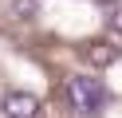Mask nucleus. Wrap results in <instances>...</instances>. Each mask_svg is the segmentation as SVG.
<instances>
[{
	"label": "nucleus",
	"instance_id": "1",
	"mask_svg": "<svg viewBox=\"0 0 122 118\" xmlns=\"http://www.w3.org/2000/svg\"><path fill=\"white\" fill-rule=\"evenodd\" d=\"M67 98H71V106L79 110V114H95V110H102L106 91H102V83H98V79L71 75V79H67Z\"/></svg>",
	"mask_w": 122,
	"mask_h": 118
},
{
	"label": "nucleus",
	"instance_id": "2",
	"mask_svg": "<svg viewBox=\"0 0 122 118\" xmlns=\"http://www.w3.org/2000/svg\"><path fill=\"white\" fill-rule=\"evenodd\" d=\"M0 110H4V118H40V98L28 91H8Z\"/></svg>",
	"mask_w": 122,
	"mask_h": 118
},
{
	"label": "nucleus",
	"instance_id": "3",
	"mask_svg": "<svg viewBox=\"0 0 122 118\" xmlns=\"http://www.w3.org/2000/svg\"><path fill=\"white\" fill-rule=\"evenodd\" d=\"M114 59H118V47H110L106 39H102V43H91V47H87V63H91V67H110Z\"/></svg>",
	"mask_w": 122,
	"mask_h": 118
},
{
	"label": "nucleus",
	"instance_id": "5",
	"mask_svg": "<svg viewBox=\"0 0 122 118\" xmlns=\"http://www.w3.org/2000/svg\"><path fill=\"white\" fill-rule=\"evenodd\" d=\"M98 4H118V0H98Z\"/></svg>",
	"mask_w": 122,
	"mask_h": 118
},
{
	"label": "nucleus",
	"instance_id": "4",
	"mask_svg": "<svg viewBox=\"0 0 122 118\" xmlns=\"http://www.w3.org/2000/svg\"><path fill=\"white\" fill-rule=\"evenodd\" d=\"M40 12V4L36 0H12V16H20V20H28V16Z\"/></svg>",
	"mask_w": 122,
	"mask_h": 118
}]
</instances>
